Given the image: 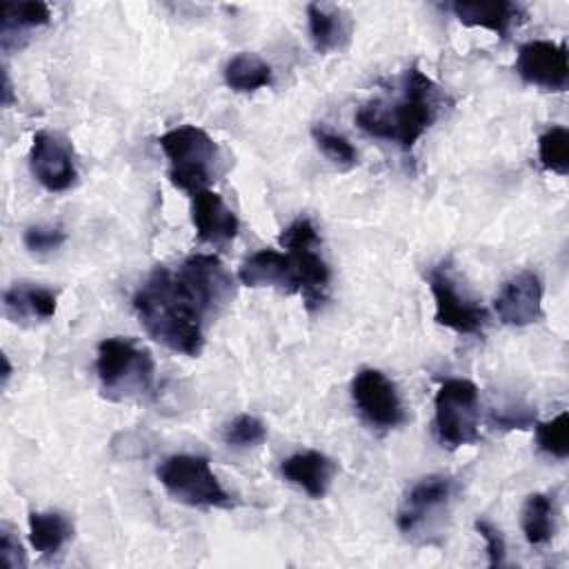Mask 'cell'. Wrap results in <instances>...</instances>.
<instances>
[{"label":"cell","mask_w":569,"mask_h":569,"mask_svg":"<svg viewBox=\"0 0 569 569\" xmlns=\"http://www.w3.org/2000/svg\"><path fill=\"white\" fill-rule=\"evenodd\" d=\"M2 365H4V371H2V385H7L9 376H11V365H9V358L2 356Z\"/></svg>","instance_id":"1f68e13d"},{"label":"cell","mask_w":569,"mask_h":569,"mask_svg":"<svg viewBox=\"0 0 569 569\" xmlns=\"http://www.w3.org/2000/svg\"><path fill=\"white\" fill-rule=\"evenodd\" d=\"M29 167L33 178L51 193L67 191L78 178L71 142L53 131L33 133Z\"/></svg>","instance_id":"30bf717a"},{"label":"cell","mask_w":569,"mask_h":569,"mask_svg":"<svg viewBox=\"0 0 569 569\" xmlns=\"http://www.w3.org/2000/svg\"><path fill=\"white\" fill-rule=\"evenodd\" d=\"M11 100H13L11 82H9V73H7V69H4V71H2V104H4V107H9V104H11Z\"/></svg>","instance_id":"4dcf8cb0"},{"label":"cell","mask_w":569,"mask_h":569,"mask_svg":"<svg viewBox=\"0 0 569 569\" xmlns=\"http://www.w3.org/2000/svg\"><path fill=\"white\" fill-rule=\"evenodd\" d=\"M476 531L480 533V538L485 540V551H487V558H489V567H500L505 565V556H507V545H505V538L500 533V529L485 520V518H478L473 522Z\"/></svg>","instance_id":"f1b7e54d"},{"label":"cell","mask_w":569,"mask_h":569,"mask_svg":"<svg viewBox=\"0 0 569 569\" xmlns=\"http://www.w3.org/2000/svg\"><path fill=\"white\" fill-rule=\"evenodd\" d=\"M440 89L416 64L402 76V91L393 102L371 100L356 111V124L367 136L396 142L402 151L413 149L422 133L436 122Z\"/></svg>","instance_id":"7a4b0ae2"},{"label":"cell","mask_w":569,"mask_h":569,"mask_svg":"<svg viewBox=\"0 0 569 569\" xmlns=\"http://www.w3.org/2000/svg\"><path fill=\"white\" fill-rule=\"evenodd\" d=\"M307 22H309V38L318 53H331L345 47L351 33L349 13L340 7L327 4H307Z\"/></svg>","instance_id":"ac0fdd59"},{"label":"cell","mask_w":569,"mask_h":569,"mask_svg":"<svg viewBox=\"0 0 569 569\" xmlns=\"http://www.w3.org/2000/svg\"><path fill=\"white\" fill-rule=\"evenodd\" d=\"M516 73L522 82L545 91H565L569 84L567 44L551 40H529L516 56Z\"/></svg>","instance_id":"8fae6325"},{"label":"cell","mask_w":569,"mask_h":569,"mask_svg":"<svg viewBox=\"0 0 569 569\" xmlns=\"http://www.w3.org/2000/svg\"><path fill=\"white\" fill-rule=\"evenodd\" d=\"M496 313L505 325L527 327L542 316V282L538 273L525 269L511 276L496 296Z\"/></svg>","instance_id":"7c38bea8"},{"label":"cell","mask_w":569,"mask_h":569,"mask_svg":"<svg viewBox=\"0 0 569 569\" xmlns=\"http://www.w3.org/2000/svg\"><path fill=\"white\" fill-rule=\"evenodd\" d=\"M0 560L7 569H22L27 567V558L22 551L20 540L13 536V529L9 525H2L0 529Z\"/></svg>","instance_id":"f546056e"},{"label":"cell","mask_w":569,"mask_h":569,"mask_svg":"<svg viewBox=\"0 0 569 569\" xmlns=\"http://www.w3.org/2000/svg\"><path fill=\"white\" fill-rule=\"evenodd\" d=\"M538 162L545 171L556 176L569 173V131L567 127H549L538 138Z\"/></svg>","instance_id":"cb8c5ba5"},{"label":"cell","mask_w":569,"mask_h":569,"mask_svg":"<svg viewBox=\"0 0 569 569\" xmlns=\"http://www.w3.org/2000/svg\"><path fill=\"white\" fill-rule=\"evenodd\" d=\"M280 244L287 249L296 276H298V293L305 300L309 311L320 309L329 298L331 271L325 258L320 256V238L309 218H296L280 233Z\"/></svg>","instance_id":"52a82bcc"},{"label":"cell","mask_w":569,"mask_h":569,"mask_svg":"<svg viewBox=\"0 0 569 569\" xmlns=\"http://www.w3.org/2000/svg\"><path fill=\"white\" fill-rule=\"evenodd\" d=\"M536 445L542 453L565 460L569 456V413L560 411L556 418L538 422Z\"/></svg>","instance_id":"d4e9b609"},{"label":"cell","mask_w":569,"mask_h":569,"mask_svg":"<svg viewBox=\"0 0 569 569\" xmlns=\"http://www.w3.org/2000/svg\"><path fill=\"white\" fill-rule=\"evenodd\" d=\"M453 16L465 27H482L500 38H509L513 24H520L527 13L520 4L509 0H493V2H453Z\"/></svg>","instance_id":"e0dca14e"},{"label":"cell","mask_w":569,"mask_h":569,"mask_svg":"<svg viewBox=\"0 0 569 569\" xmlns=\"http://www.w3.org/2000/svg\"><path fill=\"white\" fill-rule=\"evenodd\" d=\"M191 222L196 227L198 240L213 247L231 242L240 229L233 209H229L227 202L209 189H202L196 196H191Z\"/></svg>","instance_id":"5bb4252c"},{"label":"cell","mask_w":569,"mask_h":569,"mask_svg":"<svg viewBox=\"0 0 569 569\" xmlns=\"http://www.w3.org/2000/svg\"><path fill=\"white\" fill-rule=\"evenodd\" d=\"M51 20V9L47 2L40 0H24V2H4L2 7V42L11 38V33H18L22 29L42 27Z\"/></svg>","instance_id":"603a6c76"},{"label":"cell","mask_w":569,"mask_h":569,"mask_svg":"<svg viewBox=\"0 0 569 569\" xmlns=\"http://www.w3.org/2000/svg\"><path fill=\"white\" fill-rule=\"evenodd\" d=\"M2 307L7 318L24 320V318H40L49 320L56 316L58 309V293L47 287L36 284H13L2 296Z\"/></svg>","instance_id":"d6986e66"},{"label":"cell","mask_w":569,"mask_h":569,"mask_svg":"<svg viewBox=\"0 0 569 569\" xmlns=\"http://www.w3.org/2000/svg\"><path fill=\"white\" fill-rule=\"evenodd\" d=\"M280 473L287 482L300 487L309 498L320 500L327 496L331 478L336 473V465L329 456L307 449L291 453L280 462Z\"/></svg>","instance_id":"2e32d148"},{"label":"cell","mask_w":569,"mask_h":569,"mask_svg":"<svg viewBox=\"0 0 569 569\" xmlns=\"http://www.w3.org/2000/svg\"><path fill=\"white\" fill-rule=\"evenodd\" d=\"M351 398L365 422L376 429H396L407 418L396 385L380 369H360L351 382Z\"/></svg>","instance_id":"9c48e42d"},{"label":"cell","mask_w":569,"mask_h":569,"mask_svg":"<svg viewBox=\"0 0 569 569\" xmlns=\"http://www.w3.org/2000/svg\"><path fill=\"white\" fill-rule=\"evenodd\" d=\"M96 376L107 400H142L153 393L156 362L144 347L113 336L98 345Z\"/></svg>","instance_id":"3957f363"},{"label":"cell","mask_w":569,"mask_h":569,"mask_svg":"<svg viewBox=\"0 0 569 569\" xmlns=\"http://www.w3.org/2000/svg\"><path fill=\"white\" fill-rule=\"evenodd\" d=\"M224 82L231 91L253 93L271 84V67L258 53L240 51L224 64Z\"/></svg>","instance_id":"44dd1931"},{"label":"cell","mask_w":569,"mask_h":569,"mask_svg":"<svg viewBox=\"0 0 569 569\" xmlns=\"http://www.w3.org/2000/svg\"><path fill=\"white\" fill-rule=\"evenodd\" d=\"M158 144L167 156L169 180L176 189L196 196L220 176V149L204 129L180 124L164 131Z\"/></svg>","instance_id":"277c9868"},{"label":"cell","mask_w":569,"mask_h":569,"mask_svg":"<svg viewBox=\"0 0 569 569\" xmlns=\"http://www.w3.org/2000/svg\"><path fill=\"white\" fill-rule=\"evenodd\" d=\"M67 240L64 231L60 227H44V224H33L27 227L22 233V242L31 253H49L62 247Z\"/></svg>","instance_id":"83f0119b"},{"label":"cell","mask_w":569,"mask_h":569,"mask_svg":"<svg viewBox=\"0 0 569 569\" xmlns=\"http://www.w3.org/2000/svg\"><path fill=\"white\" fill-rule=\"evenodd\" d=\"M27 522L29 542L44 558L56 556L73 536V522L60 511H31Z\"/></svg>","instance_id":"ffe728a7"},{"label":"cell","mask_w":569,"mask_h":569,"mask_svg":"<svg viewBox=\"0 0 569 569\" xmlns=\"http://www.w3.org/2000/svg\"><path fill=\"white\" fill-rule=\"evenodd\" d=\"M311 136H313L316 144H318V149H320L336 167L349 169V167H353V164L358 162V153H356L353 144H351L345 136H340V133L327 129L325 124H316V127L311 129Z\"/></svg>","instance_id":"4316f807"},{"label":"cell","mask_w":569,"mask_h":569,"mask_svg":"<svg viewBox=\"0 0 569 569\" xmlns=\"http://www.w3.org/2000/svg\"><path fill=\"white\" fill-rule=\"evenodd\" d=\"M480 396L467 378L445 380L433 398V429L442 447L460 449L480 440Z\"/></svg>","instance_id":"5b68a950"},{"label":"cell","mask_w":569,"mask_h":569,"mask_svg":"<svg viewBox=\"0 0 569 569\" xmlns=\"http://www.w3.org/2000/svg\"><path fill=\"white\" fill-rule=\"evenodd\" d=\"M156 476L164 491L182 505L216 509L231 507V496L220 485L204 456L173 453L160 462Z\"/></svg>","instance_id":"8992f818"},{"label":"cell","mask_w":569,"mask_h":569,"mask_svg":"<svg viewBox=\"0 0 569 569\" xmlns=\"http://www.w3.org/2000/svg\"><path fill=\"white\" fill-rule=\"evenodd\" d=\"M244 287H273L282 293H298V276L289 253L278 249H260L251 253L238 269Z\"/></svg>","instance_id":"9a60e30c"},{"label":"cell","mask_w":569,"mask_h":569,"mask_svg":"<svg viewBox=\"0 0 569 569\" xmlns=\"http://www.w3.org/2000/svg\"><path fill=\"white\" fill-rule=\"evenodd\" d=\"M429 289L436 305L433 318L440 327H447L467 336H478L485 331L489 322L487 309L469 300L465 293H460L449 271V264L442 262L429 271Z\"/></svg>","instance_id":"ba28073f"},{"label":"cell","mask_w":569,"mask_h":569,"mask_svg":"<svg viewBox=\"0 0 569 569\" xmlns=\"http://www.w3.org/2000/svg\"><path fill=\"white\" fill-rule=\"evenodd\" d=\"M236 282L213 253H193L178 269L158 264L133 296V311L149 338L182 356H200L204 322L233 298Z\"/></svg>","instance_id":"6da1fadb"},{"label":"cell","mask_w":569,"mask_h":569,"mask_svg":"<svg viewBox=\"0 0 569 569\" xmlns=\"http://www.w3.org/2000/svg\"><path fill=\"white\" fill-rule=\"evenodd\" d=\"M267 438V427L260 418L251 413H240L231 422L224 425L222 429V440L224 445L233 449H249L258 447Z\"/></svg>","instance_id":"484cf974"},{"label":"cell","mask_w":569,"mask_h":569,"mask_svg":"<svg viewBox=\"0 0 569 569\" xmlns=\"http://www.w3.org/2000/svg\"><path fill=\"white\" fill-rule=\"evenodd\" d=\"M522 531L531 547H545L556 531V509L547 493H531L522 505Z\"/></svg>","instance_id":"7402d4cb"},{"label":"cell","mask_w":569,"mask_h":569,"mask_svg":"<svg viewBox=\"0 0 569 569\" xmlns=\"http://www.w3.org/2000/svg\"><path fill=\"white\" fill-rule=\"evenodd\" d=\"M453 496V480L449 476H427L420 478L405 496L398 509V529L402 533H413L431 513L440 511Z\"/></svg>","instance_id":"4fadbf2b"}]
</instances>
